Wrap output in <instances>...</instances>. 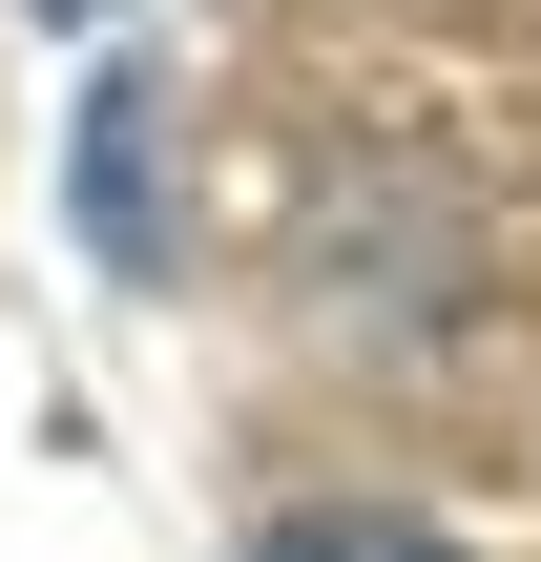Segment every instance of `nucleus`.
Returning <instances> with one entry per match:
<instances>
[{"mask_svg": "<svg viewBox=\"0 0 541 562\" xmlns=\"http://www.w3.org/2000/svg\"><path fill=\"white\" fill-rule=\"evenodd\" d=\"M250 562H480V542H438L417 501H292V521H271Z\"/></svg>", "mask_w": 541, "mask_h": 562, "instance_id": "obj_2", "label": "nucleus"}, {"mask_svg": "<svg viewBox=\"0 0 541 562\" xmlns=\"http://www.w3.org/2000/svg\"><path fill=\"white\" fill-rule=\"evenodd\" d=\"M63 229L104 292H188V83L167 63H83V125H63Z\"/></svg>", "mask_w": 541, "mask_h": 562, "instance_id": "obj_1", "label": "nucleus"}]
</instances>
